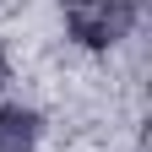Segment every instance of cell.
Masks as SVG:
<instances>
[{
  "label": "cell",
  "instance_id": "1",
  "mask_svg": "<svg viewBox=\"0 0 152 152\" xmlns=\"http://www.w3.org/2000/svg\"><path fill=\"white\" fill-rule=\"evenodd\" d=\"M136 0H65V33L82 49H114L136 27Z\"/></svg>",
  "mask_w": 152,
  "mask_h": 152
},
{
  "label": "cell",
  "instance_id": "2",
  "mask_svg": "<svg viewBox=\"0 0 152 152\" xmlns=\"http://www.w3.org/2000/svg\"><path fill=\"white\" fill-rule=\"evenodd\" d=\"M44 114L33 103H0V152H38Z\"/></svg>",
  "mask_w": 152,
  "mask_h": 152
},
{
  "label": "cell",
  "instance_id": "3",
  "mask_svg": "<svg viewBox=\"0 0 152 152\" xmlns=\"http://www.w3.org/2000/svg\"><path fill=\"white\" fill-rule=\"evenodd\" d=\"M0 82H6V65H0Z\"/></svg>",
  "mask_w": 152,
  "mask_h": 152
}]
</instances>
